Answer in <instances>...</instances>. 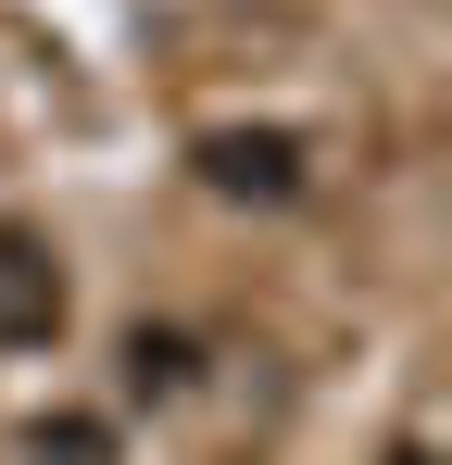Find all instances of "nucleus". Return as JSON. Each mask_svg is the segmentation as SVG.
Instances as JSON below:
<instances>
[{
	"label": "nucleus",
	"mask_w": 452,
	"mask_h": 465,
	"mask_svg": "<svg viewBox=\"0 0 452 465\" xmlns=\"http://www.w3.org/2000/svg\"><path fill=\"white\" fill-rule=\"evenodd\" d=\"M189 163H201V189H226V202H301V176H314L301 126H214Z\"/></svg>",
	"instance_id": "nucleus-1"
},
{
	"label": "nucleus",
	"mask_w": 452,
	"mask_h": 465,
	"mask_svg": "<svg viewBox=\"0 0 452 465\" xmlns=\"http://www.w3.org/2000/svg\"><path fill=\"white\" fill-rule=\"evenodd\" d=\"M0 340H13V352L64 340V264H51L38 227H0Z\"/></svg>",
	"instance_id": "nucleus-2"
},
{
	"label": "nucleus",
	"mask_w": 452,
	"mask_h": 465,
	"mask_svg": "<svg viewBox=\"0 0 452 465\" xmlns=\"http://www.w3.org/2000/svg\"><path fill=\"white\" fill-rule=\"evenodd\" d=\"M126 390H139V402H176V390H189V340H176V327H126Z\"/></svg>",
	"instance_id": "nucleus-3"
},
{
	"label": "nucleus",
	"mask_w": 452,
	"mask_h": 465,
	"mask_svg": "<svg viewBox=\"0 0 452 465\" xmlns=\"http://www.w3.org/2000/svg\"><path fill=\"white\" fill-rule=\"evenodd\" d=\"M25 465H101V428H88V415H51V428L25 440Z\"/></svg>",
	"instance_id": "nucleus-4"
}]
</instances>
